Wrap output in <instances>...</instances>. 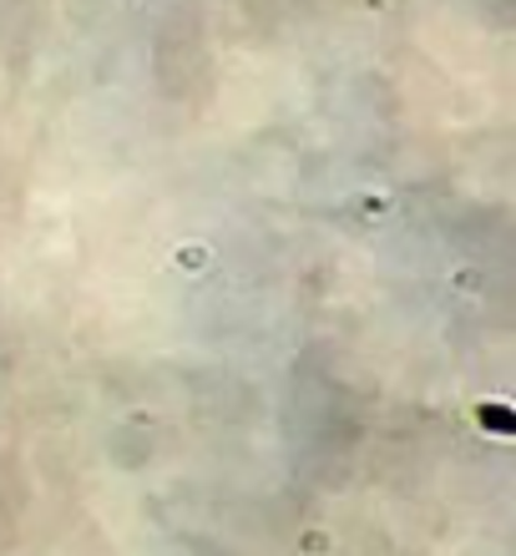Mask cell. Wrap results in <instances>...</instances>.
I'll return each mask as SVG.
<instances>
[{
    "label": "cell",
    "instance_id": "1",
    "mask_svg": "<svg viewBox=\"0 0 516 556\" xmlns=\"http://www.w3.org/2000/svg\"><path fill=\"white\" fill-rule=\"evenodd\" d=\"M369 5H375V0H369Z\"/></svg>",
    "mask_w": 516,
    "mask_h": 556
}]
</instances>
